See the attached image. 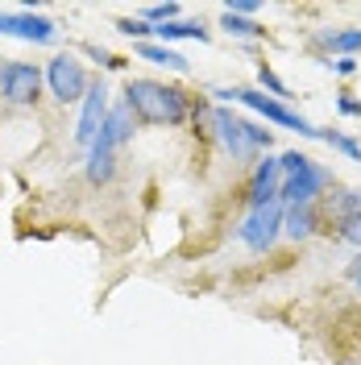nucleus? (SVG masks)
<instances>
[{
  "label": "nucleus",
  "mask_w": 361,
  "mask_h": 365,
  "mask_svg": "<svg viewBox=\"0 0 361 365\" xmlns=\"http://www.w3.org/2000/svg\"><path fill=\"white\" fill-rule=\"evenodd\" d=\"M83 50H88V54H91V58H96V63H100V67H104V71H121V67H125V63L116 58L113 50H104V46H96V42H88V46H83Z\"/></svg>",
  "instance_id": "obj_23"
},
{
  "label": "nucleus",
  "mask_w": 361,
  "mask_h": 365,
  "mask_svg": "<svg viewBox=\"0 0 361 365\" xmlns=\"http://www.w3.org/2000/svg\"><path fill=\"white\" fill-rule=\"evenodd\" d=\"M125 141H133V113L125 104H116V108H108V116H104V125H100V133H96L91 145L116 154V145H125Z\"/></svg>",
  "instance_id": "obj_10"
},
{
  "label": "nucleus",
  "mask_w": 361,
  "mask_h": 365,
  "mask_svg": "<svg viewBox=\"0 0 361 365\" xmlns=\"http://www.w3.org/2000/svg\"><path fill=\"white\" fill-rule=\"evenodd\" d=\"M320 63H324L328 71H337L340 79H349V75L357 71V63H353V58H320Z\"/></svg>",
  "instance_id": "obj_26"
},
{
  "label": "nucleus",
  "mask_w": 361,
  "mask_h": 365,
  "mask_svg": "<svg viewBox=\"0 0 361 365\" xmlns=\"http://www.w3.org/2000/svg\"><path fill=\"white\" fill-rule=\"evenodd\" d=\"M303 162H307V154H299V150H287V154L278 158V175H295Z\"/></svg>",
  "instance_id": "obj_24"
},
{
  "label": "nucleus",
  "mask_w": 361,
  "mask_h": 365,
  "mask_svg": "<svg viewBox=\"0 0 361 365\" xmlns=\"http://www.w3.org/2000/svg\"><path fill=\"white\" fill-rule=\"evenodd\" d=\"M125 108L141 125H183L191 104L179 88H166L158 79H129L125 83Z\"/></svg>",
  "instance_id": "obj_1"
},
{
  "label": "nucleus",
  "mask_w": 361,
  "mask_h": 365,
  "mask_svg": "<svg viewBox=\"0 0 361 365\" xmlns=\"http://www.w3.org/2000/svg\"><path fill=\"white\" fill-rule=\"evenodd\" d=\"M0 34L21 38V42H38V46H54L59 42V25L38 17V13H0Z\"/></svg>",
  "instance_id": "obj_8"
},
{
  "label": "nucleus",
  "mask_w": 361,
  "mask_h": 365,
  "mask_svg": "<svg viewBox=\"0 0 361 365\" xmlns=\"http://www.w3.org/2000/svg\"><path fill=\"white\" fill-rule=\"evenodd\" d=\"M337 113L340 116H361V100H353V91H340L337 96Z\"/></svg>",
  "instance_id": "obj_25"
},
{
  "label": "nucleus",
  "mask_w": 361,
  "mask_h": 365,
  "mask_svg": "<svg viewBox=\"0 0 361 365\" xmlns=\"http://www.w3.org/2000/svg\"><path fill=\"white\" fill-rule=\"evenodd\" d=\"M46 75L38 63H0V100L13 108H34Z\"/></svg>",
  "instance_id": "obj_4"
},
{
  "label": "nucleus",
  "mask_w": 361,
  "mask_h": 365,
  "mask_svg": "<svg viewBox=\"0 0 361 365\" xmlns=\"http://www.w3.org/2000/svg\"><path fill=\"white\" fill-rule=\"evenodd\" d=\"M220 29L233 34V38H266V29L249 17H233V13H220Z\"/></svg>",
  "instance_id": "obj_18"
},
{
  "label": "nucleus",
  "mask_w": 361,
  "mask_h": 365,
  "mask_svg": "<svg viewBox=\"0 0 361 365\" xmlns=\"http://www.w3.org/2000/svg\"><path fill=\"white\" fill-rule=\"evenodd\" d=\"M208 120H212V133L220 137V145H225V154L233 162H249L258 150H270V141H274L270 129H258L253 120H241L228 108H212Z\"/></svg>",
  "instance_id": "obj_2"
},
{
  "label": "nucleus",
  "mask_w": 361,
  "mask_h": 365,
  "mask_svg": "<svg viewBox=\"0 0 361 365\" xmlns=\"http://www.w3.org/2000/svg\"><path fill=\"white\" fill-rule=\"evenodd\" d=\"M104 116H108V88H104V83H88L83 113H79V125H75V141L91 150V141H96V133H100Z\"/></svg>",
  "instance_id": "obj_9"
},
{
  "label": "nucleus",
  "mask_w": 361,
  "mask_h": 365,
  "mask_svg": "<svg viewBox=\"0 0 361 365\" xmlns=\"http://www.w3.org/2000/svg\"><path fill=\"white\" fill-rule=\"evenodd\" d=\"M320 141H328L332 150H340V154H349L353 162H361V141L357 137H345V133H337V129H320Z\"/></svg>",
  "instance_id": "obj_19"
},
{
  "label": "nucleus",
  "mask_w": 361,
  "mask_h": 365,
  "mask_svg": "<svg viewBox=\"0 0 361 365\" xmlns=\"http://www.w3.org/2000/svg\"><path fill=\"white\" fill-rule=\"evenodd\" d=\"M113 175H116V158L108 150H96V145H91L88 150V179L100 187V182H113Z\"/></svg>",
  "instance_id": "obj_17"
},
{
  "label": "nucleus",
  "mask_w": 361,
  "mask_h": 365,
  "mask_svg": "<svg viewBox=\"0 0 361 365\" xmlns=\"http://www.w3.org/2000/svg\"><path fill=\"white\" fill-rule=\"evenodd\" d=\"M320 232V212L316 204H295V207H283V237L291 241H307Z\"/></svg>",
  "instance_id": "obj_12"
},
{
  "label": "nucleus",
  "mask_w": 361,
  "mask_h": 365,
  "mask_svg": "<svg viewBox=\"0 0 361 365\" xmlns=\"http://www.w3.org/2000/svg\"><path fill=\"white\" fill-rule=\"evenodd\" d=\"M278 182H283V175H278V158H266L253 166V179H249V207H266L278 200Z\"/></svg>",
  "instance_id": "obj_11"
},
{
  "label": "nucleus",
  "mask_w": 361,
  "mask_h": 365,
  "mask_svg": "<svg viewBox=\"0 0 361 365\" xmlns=\"http://www.w3.org/2000/svg\"><path fill=\"white\" fill-rule=\"evenodd\" d=\"M154 38H158V46L183 42V38H191V42H208V25L203 21H166V25L154 29Z\"/></svg>",
  "instance_id": "obj_14"
},
{
  "label": "nucleus",
  "mask_w": 361,
  "mask_h": 365,
  "mask_svg": "<svg viewBox=\"0 0 361 365\" xmlns=\"http://www.w3.org/2000/svg\"><path fill=\"white\" fill-rule=\"evenodd\" d=\"M332 182V175L320 166V162H303L295 175H283V182H278V204L283 207H295V204H316V195Z\"/></svg>",
  "instance_id": "obj_7"
},
{
  "label": "nucleus",
  "mask_w": 361,
  "mask_h": 365,
  "mask_svg": "<svg viewBox=\"0 0 361 365\" xmlns=\"http://www.w3.org/2000/svg\"><path fill=\"white\" fill-rule=\"evenodd\" d=\"M116 29H121V34H129V38H141V42L154 34V25H146L141 17H121V21H116Z\"/></svg>",
  "instance_id": "obj_22"
},
{
  "label": "nucleus",
  "mask_w": 361,
  "mask_h": 365,
  "mask_svg": "<svg viewBox=\"0 0 361 365\" xmlns=\"http://www.w3.org/2000/svg\"><path fill=\"white\" fill-rule=\"evenodd\" d=\"M316 50H328V54H337V58H353L361 50V29H320Z\"/></svg>",
  "instance_id": "obj_13"
},
{
  "label": "nucleus",
  "mask_w": 361,
  "mask_h": 365,
  "mask_svg": "<svg viewBox=\"0 0 361 365\" xmlns=\"http://www.w3.org/2000/svg\"><path fill=\"white\" fill-rule=\"evenodd\" d=\"M349 278L357 282V291H361V253H357V257H353V262H349Z\"/></svg>",
  "instance_id": "obj_28"
},
{
  "label": "nucleus",
  "mask_w": 361,
  "mask_h": 365,
  "mask_svg": "<svg viewBox=\"0 0 361 365\" xmlns=\"http://www.w3.org/2000/svg\"><path fill=\"white\" fill-rule=\"evenodd\" d=\"M258 83H262V91H270V100H287V96H291L287 83H283L270 67H258Z\"/></svg>",
  "instance_id": "obj_20"
},
{
  "label": "nucleus",
  "mask_w": 361,
  "mask_h": 365,
  "mask_svg": "<svg viewBox=\"0 0 361 365\" xmlns=\"http://www.w3.org/2000/svg\"><path fill=\"white\" fill-rule=\"evenodd\" d=\"M357 212H361V191L357 187H340V191L328 195V216H332V225L349 220V216H357Z\"/></svg>",
  "instance_id": "obj_15"
},
{
  "label": "nucleus",
  "mask_w": 361,
  "mask_h": 365,
  "mask_svg": "<svg viewBox=\"0 0 361 365\" xmlns=\"http://www.w3.org/2000/svg\"><path fill=\"white\" fill-rule=\"evenodd\" d=\"M216 96H220V100H233V104H245V108H253L258 116H266L270 125L295 129L299 137H320V129L312 120H303L295 108H287L283 100H270L266 91H258V88H216Z\"/></svg>",
  "instance_id": "obj_3"
},
{
  "label": "nucleus",
  "mask_w": 361,
  "mask_h": 365,
  "mask_svg": "<svg viewBox=\"0 0 361 365\" xmlns=\"http://www.w3.org/2000/svg\"><path fill=\"white\" fill-rule=\"evenodd\" d=\"M332 237H337V241H349V245H357V253H361V212L357 216H349V220H340Z\"/></svg>",
  "instance_id": "obj_21"
},
{
  "label": "nucleus",
  "mask_w": 361,
  "mask_h": 365,
  "mask_svg": "<svg viewBox=\"0 0 361 365\" xmlns=\"http://www.w3.org/2000/svg\"><path fill=\"white\" fill-rule=\"evenodd\" d=\"M225 13H233V17H253L258 4L253 0H233V4H225Z\"/></svg>",
  "instance_id": "obj_27"
},
{
  "label": "nucleus",
  "mask_w": 361,
  "mask_h": 365,
  "mask_svg": "<svg viewBox=\"0 0 361 365\" xmlns=\"http://www.w3.org/2000/svg\"><path fill=\"white\" fill-rule=\"evenodd\" d=\"M42 75H46L50 96H54L59 104H75V100L88 96V71H83V63H79L75 54H54V58L46 63Z\"/></svg>",
  "instance_id": "obj_5"
},
{
  "label": "nucleus",
  "mask_w": 361,
  "mask_h": 365,
  "mask_svg": "<svg viewBox=\"0 0 361 365\" xmlns=\"http://www.w3.org/2000/svg\"><path fill=\"white\" fill-rule=\"evenodd\" d=\"M237 237H241V245H245L249 253L274 250V241L283 237V204L274 200V204H266V207H249V216L241 220Z\"/></svg>",
  "instance_id": "obj_6"
},
{
  "label": "nucleus",
  "mask_w": 361,
  "mask_h": 365,
  "mask_svg": "<svg viewBox=\"0 0 361 365\" xmlns=\"http://www.w3.org/2000/svg\"><path fill=\"white\" fill-rule=\"evenodd\" d=\"M137 54L141 58H150V63H158V67H166V71H187V58H183L179 50H171V46H158V42H141L137 46Z\"/></svg>",
  "instance_id": "obj_16"
}]
</instances>
